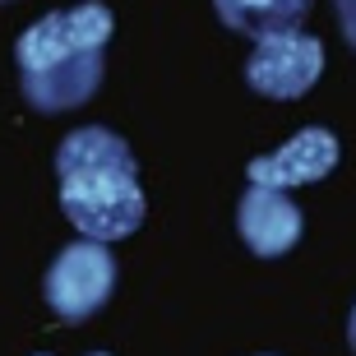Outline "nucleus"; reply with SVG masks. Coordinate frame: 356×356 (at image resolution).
<instances>
[{
    "instance_id": "obj_1",
    "label": "nucleus",
    "mask_w": 356,
    "mask_h": 356,
    "mask_svg": "<svg viewBox=\"0 0 356 356\" xmlns=\"http://www.w3.org/2000/svg\"><path fill=\"white\" fill-rule=\"evenodd\" d=\"M56 176H60V209L79 227V236L111 245L144 227L148 204L139 167L116 130L83 125L65 134L56 148Z\"/></svg>"
},
{
    "instance_id": "obj_2",
    "label": "nucleus",
    "mask_w": 356,
    "mask_h": 356,
    "mask_svg": "<svg viewBox=\"0 0 356 356\" xmlns=\"http://www.w3.org/2000/svg\"><path fill=\"white\" fill-rule=\"evenodd\" d=\"M111 10L97 5V0H83L74 10H51L42 14L33 28L19 33L14 42V60H19V74H47V70L60 65H79V60H92V56L106 51L111 42Z\"/></svg>"
},
{
    "instance_id": "obj_3",
    "label": "nucleus",
    "mask_w": 356,
    "mask_h": 356,
    "mask_svg": "<svg viewBox=\"0 0 356 356\" xmlns=\"http://www.w3.org/2000/svg\"><path fill=\"white\" fill-rule=\"evenodd\" d=\"M111 287H116V259L102 241H88V236L65 245L47 268V305L70 324L102 310Z\"/></svg>"
},
{
    "instance_id": "obj_4",
    "label": "nucleus",
    "mask_w": 356,
    "mask_h": 356,
    "mask_svg": "<svg viewBox=\"0 0 356 356\" xmlns=\"http://www.w3.org/2000/svg\"><path fill=\"white\" fill-rule=\"evenodd\" d=\"M324 70V47L310 33H273V38L254 42L250 60H245V83L264 97H305L310 83Z\"/></svg>"
},
{
    "instance_id": "obj_5",
    "label": "nucleus",
    "mask_w": 356,
    "mask_h": 356,
    "mask_svg": "<svg viewBox=\"0 0 356 356\" xmlns=\"http://www.w3.org/2000/svg\"><path fill=\"white\" fill-rule=\"evenodd\" d=\"M333 167H338V139L324 125H310V130L291 134V144H282L277 153L254 158L245 176L250 185H264V190H291V185L324 181Z\"/></svg>"
},
{
    "instance_id": "obj_6",
    "label": "nucleus",
    "mask_w": 356,
    "mask_h": 356,
    "mask_svg": "<svg viewBox=\"0 0 356 356\" xmlns=\"http://www.w3.org/2000/svg\"><path fill=\"white\" fill-rule=\"evenodd\" d=\"M236 227H241V241L259 259H273V254H287L301 241V209L287 199V190L250 185L236 209Z\"/></svg>"
},
{
    "instance_id": "obj_7",
    "label": "nucleus",
    "mask_w": 356,
    "mask_h": 356,
    "mask_svg": "<svg viewBox=\"0 0 356 356\" xmlns=\"http://www.w3.org/2000/svg\"><path fill=\"white\" fill-rule=\"evenodd\" d=\"M213 5L232 33H245L259 42L273 33H296L315 0H213Z\"/></svg>"
},
{
    "instance_id": "obj_8",
    "label": "nucleus",
    "mask_w": 356,
    "mask_h": 356,
    "mask_svg": "<svg viewBox=\"0 0 356 356\" xmlns=\"http://www.w3.org/2000/svg\"><path fill=\"white\" fill-rule=\"evenodd\" d=\"M338 19H343V33H347V42L356 47V0H338Z\"/></svg>"
},
{
    "instance_id": "obj_9",
    "label": "nucleus",
    "mask_w": 356,
    "mask_h": 356,
    "mask_svg": "<svg viewBox=\"0 0 356 356\" xmlns=\"http://www.w3.org/2000/svg\"><path fill=\"white\" fill-rule=\"evenodd\" d=\"M347 343H352V352H356V305H352V319H347Z\"/></svg>"
},
{
    "instance_id": "obj_10",
    "label": "nucleus",
    "mask_w": 356,
    "mask_h": 356,
    "mask_svg": "<svg viewBox=\"0 0 356 356\" xmlns=\"http://www.w3.org/2000/svg\"><path fill=\"white\" fill-rule=\"evenodd\" d=\"M92 356H106V352H92Z\"/></svg>"
}]
</instances>
